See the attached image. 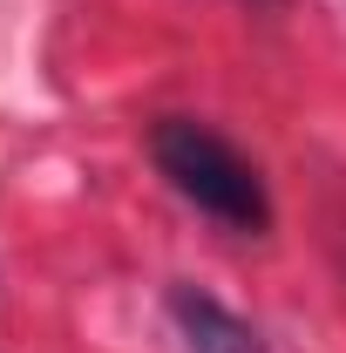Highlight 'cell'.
Returning a JSON list of instances; mask_svg holds the SVG:
<instances>
[{
    "label": "cell",
    "mask_w": 346,
    "mask_h": 353,
    "mask_svg": "<svg viewBox=\"0 0 346 353\" xmlns=\"http://www.w3.org/2000/svg\"><path fill=\"white\" fill-rule=\"evenodd\" d=\"M170 326H176V347L183 353H265L258 333L231 306H217L211 292H197V285H176L170 292Z\"/></svg>",
    "instance_id": "7a4b0ae2"
},
{
    "label": "cell",
    "mask_w": 346,
    "mask_h": 353,
    "mask_svg": "<svg viewBox=\"0 0 346 353\" xmlns=\"http://www.w3.org/2000/svg\"><path fill=\"white\" fill-rule=\"evenodd\" d=\"M150 157H156V170L170 176L176 197L197 204L211 224L238 231V238H258L265 224H272V197H265L258 163H252L231 136H217L211 123L163 116V123L150 130Z\"/></svg>",
    "instance_id": "6da1fadb"
}]
</instances>
